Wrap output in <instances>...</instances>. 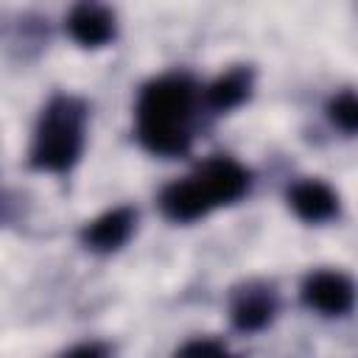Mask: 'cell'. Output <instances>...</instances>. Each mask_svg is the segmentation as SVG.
Masks as SVG:
<instances>
[{"label": "cell", "instance_id": "1", "mask_svg": "<svg viewBox=\"0 0 358 358\" xmlns=\"http://www.w3.org/2000/svg\"><path fill=\"white\" fill-rule=\"evenodd\" d=\"M196 109V84L171 73L148 81L137 98V137L162 157H179L190 148V123Z\"/></svg>", "mask_w": 358, "mask_h": 358}, {"label": "cell", "instance_id": "2", "mask_svg": "<svg viewBox=\"0 0 358 358\" xmlns=\"http://www.w3.org/2000/svg\"><path fill=\"white\" fill-rule=\"evenodd\" d=\"M84 126H87V109L81 101L70 95L53 98L45 106L34 134V145H31L34 168L50 173L70 171L84 151Z\"/></svg>", "mask_w": 358, "mask_h": 358}, {"label": "cell", "instance_id": "3", "mask_svg": "<svg viewBox=\"0 0 358 358\" xmlns=\"http://www.w3.org/2000/svg\"><path fill=\"white\" fill-rule=\"evenodd\" d=\"M193 176L201 185V190L207 193L213 207L232 204L249 190V171L232 157H210L199 165V171Z\"/></svg>", "mask_w": 358, "mask_h": 358}, {"label": "cell", "instance_id": "4", "mask_svg": "<svg viewBox=\"0 0 358 358\" xmlns=\"http://www.w3.org/2000/svg\"><path fill=\"white\" fill-rule=\"evenodd\" d=\"M302 299L308 308L327 313V316H344L352 308L355 288L347 274L341 271H316L302 285Z\"/></svg>", "mask_w": 358, "mask_h": 358}, {"label": "cell", "instance_id": "5", "mask_svg": "<svg viewBox=\"0 0 358 358\" xmlns=\"http://www.w3.org/2000/svg\"><path fill=\"white\" fill-rule=\"evenodd\" d=\"M70 36L84 48H101L115 36V14L98 0H78L67 14Z\"/></svg>", "mask_w": 358, "mask_h": 358}, {"label": "cell", "instance_id": "6", "mask_svg": "<svg viewBox=\"0 0 358 358\" xmlns=\"http://www.w3.org/2000/svg\"><path fill=\"white\" fill-rule=\"evenodd\" d=\"M288 204L308 224H322V221H330L333 215H338V193L319 179L296 182L288 190Z\"/></svg>", "mask_w": 358, "mask_h": 358}, {"label": "cell", "instance_id": "7", "mask_svg": "<svg viewBox=\"0 0 358 358\" xmlns=\"http://www.w3.org/2000/svg\"><path fill=\"white\" fill-rule=\"evenodd\" d=\"M159 207L171 221H182V224L199 221L213 210V204H210L207 193L201 190V185L196 182V176L168 185L159 196Z\"/></svg>", "mask_w": 358, "mask_h": 358}, {"label": "cell", "instance_id": "8", "mask_svg": "<svg viewBox=\"0 0 358 358\" xmlns=\"http://www.w3.org/2000/svg\"><path fill=\"white\" fill-rule=\"evenodd\" d=\"M134 221H137V213L131 207H115L101 218H95L92 224H87L84 243L95 252H115L134 232Z\"/></svg>", "mask_w": 358, "mask_h": 358}, {"label": "cell", "instance_id": "9", "mask_svg": "<svg viewBox=\"0 0 358 358\" xmlns=\"http://www.w3.org/2000/svg\"><path fill=\"white\" fill-rule=\"evenodd\" d=\"M274 308H277V302H274L271 288L249 285L232 302V322H235L238 330L252 333V330H260V327H266L271 322Z\"/></svg>", "mask_w": 358, "mask_h": 358}, {"label": "cell", "instance_id": "10", "mask_svg": "<svg viewBox=\"0 0 358 358\" xmlns=\"http://www.w3.org/2000/svg\"><path fill=\"white\" fill-rule=\"evenodd\" d=\"M249 92H252V70L235 67V70L218 76V78L207 87L204 101H207V106L215 109V112H229V109L241 106V103L249 98Z\"/></svg>", "mask_w": 358, "mask_h": 358}, {"label": "cell", "instance_id": "11", "mask_svg": "<svg viewBox=\"0 0 358 358\" xmlns=\"http://www.w3.org/2000/svg\"><path fill=\"white\" fill-rule=\"evenodd\" d=\"M330 117L336 126H341L344 131H355V123H358V106H355V95L347 90L341 95H336L330 101Z\"/></svg>", "mask_w": 358, "mask_h": 358}, {"label": "cell", "instance_id": "12", "mask_svg": "<svg viewBox=\"0 0 358 358\" xmlns=\"http://www.w3.org/2000/svg\"><path fill=\"white\" fill-rule=\"evenodd\" d=\"M182 352H201L204 355V352H224V347L221 344H201L199 341V344H187Z\"/></svg>", "mask_w": 358, "mask_h": 358}]
</instances>
